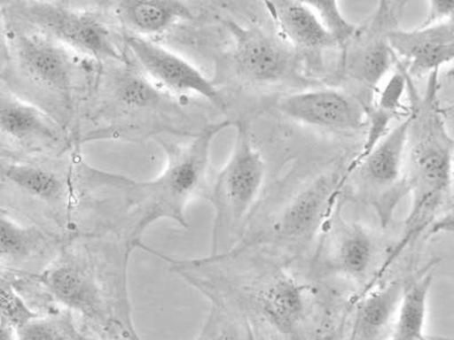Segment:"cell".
Segmentation results:
<instances>
[{
    "label": "cell",
    "mask_w": 454,
    "mask_h": 340,
    "mask_svg": "<svg viewBox=\"0 0 454 340\" xmlns=\"http://www.w3.org/2000/svg\"><path fill=\"white\" fill-rule=\"evenodd\" d=\"M439 90V72L428 76L423 95L417 91L411 76L409 78L412 120L409 129L404 175L409 194H411V209L404 221L403 236L364 287V294L374 290L405 249L425 230L431 229L451 191L454 140L445 124Z\"/></svg>",
    "instance_id": "1"
},
{
    "label": "cell",
    "mask_w": 454,
    "mask_h": 340,
    "mask_svg": "<svg viewBox=\"0 0 454 340\" xmlns=\"http://www.w3.org/2000/svg\"><path fill=\"white\" fill-rule=\"evenodd\" d=\"M235 127L230 120L206 124L192 141L184 144L160 142L166 153V166L155 180L133 182L121 177L129 189L145 198V210L133 234V244L139 242L145 228L160 218H169L186 225L185 209L193 197L208 191L210 148L215 137L224 129Z\"/></svg>",
    "instance_id": "2"
},
{
    "label": "cell",
    "mask_w": 454,
    "mask_h": 340,
    "mask_svg": "<svg viewBox=\"0 0 454 340\" xmlns=\"http://www.w3.org/2000/svg\"><path fill=\"white\" fill-rule=\"evenodd\" d=\"M3 42L8 64L23 82L54 100L67 125L82 88L95 85L92 68L99 64L34 28L24 31L13 23H3Z\"/></svg>",
    "instance_id": "3"
},
{
    "label": "cell",
    "mask_w": 454,
    "mask_h": 340,
    "mask_svg": "<svg viewBox=\"0 0 454 340\" xmlns=\"http://www.w3.org/2000/svg\"><path fill=\"white\" fill-rule=\"evenodd\" d=\"M27 27L50 36L73 51L103 65L128 63L129 56L124 42L117 36L98 15L59 3H24L14 6Z\"/></svg>",
    "instance_id": "4"
},
{
    "label": "cell",
    "mask_w": 454,
    "mask_h": 340,
    "mask_svg": "<svg viewBox=\"0 0 454 340\" xmlns=\"http://www.w3.org/2000/svg\"><path fill=\"white\" fill-rule=\"evenodd\" d=\"M235 128L233 151L209 191L215 212L214 242L223 229L238 227L248 217L265 183V160L254 147L248 128L242 121H235Z\"/></svg>",
    "instance_id": "5"
},
{
    "label": "cell",
    "mask_w": 454,
    "mask_h": 340,
    "mask_svg": "<svg viewBox=\"0 0 454 340\" xmlns=\"http://www.w3.org/2000/svg\"><path fill=\"white\" fill-rule=\"evenodd\" d=\"M232 36L230 58L238 79L257 87L307 81L297 51L282 38L257 26L223 19Z\"/></svg>",
    "instance_id": "6"
},
{
    "label": "cell",
    "mask_w": 454,
    "mask_h": 340,
    "mask_svg": "<svg viewBox=\"0 0 454 340\" xmlns=\"http://www.w3.org/2000/svg\"><path fill=\"white\" fill-rule=\"evenodd\" d=\"M412 113L391 129L344 182L354 181L356 193L379 214L383 228L390 224L400 201L409 194L404 167Z\"/></svg>",
    "instance_id": "7"
},
{
    "label": "cell",
    "mask_w": 454,
    "mask_h": 340,
    "mask_svg": "<svg viewBox=\"0 0 454 340\" xmlns=\"http://www.w3.org/2000/svg\"><path fill=\"white\" fill-rule=\"evenodd\" d=\"M404 3L380 2L368 19L340 55L336 79L348 80L363 90L374 92L392 68L397 57L390 43V35L399 27Z\"/></svg>",
    "instance_id": "8"
},
{
    "label": "cell",
    "mask_w": 454,
    "mask_h": 340,
    "mask_svg": "<svg viewBox=\"0 0 454 340\" xmlns=\"http://www.w3.org/2000/svg\"><path fill=\"white\" fill-rule=\"evenodd\" d=\"M123 42L129 58L161 91L170 97H198L223 112L229 108L216 85L188 59L141 36L125 35Z\"/></svg>",
    "instance_id": "9"
},
{
    "label": "cell",
    "mask_w": 454,
    "mask_h": 340,
    "mask_svg": "<svg viewBox=\"0 0 454 340\" xmlns=\"http://www.w3.org/2000/svg\"><path fill=\"white\" fill-rule=\"evenodd\" d=\"M67 128L50 112L6 87L0 96V133L3 149L12 151L51 153L68 144Z\"/></svg>",
    "instance_id": "10"
},
{
    "label": "cell",
    "mask_w": 454,
    "mask_h": 340,
    "mask_svg": "<svg viewBox=\"0 0 454 340\" xmlns=\"http://www.w3.org/2000/svg\"><path fill=\"white\" fill-rule=\"evenodd\" d=\"M278 112L297 123L332 132L354 133L366 127L362 100L334 88L311 89L283 97Z\"/></svg>",
    "instance_id": "11"
},
{
    "label": "cell",
    "mask_w": 454,
    "mask_h": 340,
    "mask_svg": "<svg viewBox=\"0 0 454 340\" xmlns=\"http://www.w3.org/2000/svg\"><path fill=\"white\" fill-rule=\"evenodd\" d=\"M342 174L331 172L314 178L291 198L275 218L271 235L282 241H309L326 222L339 200Z\"/></svg>",
    "instance_id": "12"
},
{
    "label": "cell",
    "mask_w": 454,
    "mask_h": 340,
    "mask_svg": "<svg viewBox=\"0 0 454 340\" xmlns=\"http://www.w3.org/2000/svg\"><path fill=\"white\" fill-rule=\"evenodd\" d=\"M279 34L301 59L308 74L323 71L324 55L338 50L336 43L307 2L278 0L266 2Z\"/></svg>",
    "instance_id": "13"
},
{
    "label": "cell",
    "mask_w": 454,
    "mask_h": 340,
    "mask_svg": "<svg viewBox=\"0 0 454 340\" xmlns=\"http://www.w3.org/2000/svg\"><path fill=\"white\" fill-rule=\"evenodd\" d=\"M92 267L80 255L67 253L36 278L55 299L84 319L103 321V295Z\"/></svg>",
    "instance_id": "14"
},
{
    "label": "cell",
    "mask_w": 454,
    "mask_h": 340,
    "mask_svg": "<svg viewBox=\"0 0 454 340\" xmlns=\"http://www.w3.org/2000/svg\"><path fill=\"white\" fill-rule=\"evenodd\" d=\"M390 43L411 78L431 75L454 62V19L415 30L393 31Z\"/></svg>",
    "instance_id": "15"
},
{
    "label": "cell",
    "mask_w": 454,
    "mask_h": 340,
    "mask_svg": "<svg viewBox=\"0 0 454 340\" xmlns=\"http://www.w3.org/2000/svg\"><path fill=\"white\" fill-rule=\"evenodd\" d=\"M113 15L128 35L149 39L196 18L192 6L176 0H125L113 6Z\"/></svg>",
    "instance_id": "16"
},
{
    "label": "cell",
    "mask_w": 454,
    "mask_h": 340,
    "mask_svg": "<svg viewBox=\"0 0 454 340\" xmlns=\"http://www.w3.org/2000/svg\"><path fill=\"white\" fill-rule=\"evenodd\" d=\"M408 282L396 279L360 298L350 340H390Z\"/></svg>",
    "instance_id": "17"
},
{
    "label": "cell",
    "mask_w": 454,
    "mask_h": 340,
    "mask_svg": "<svg viewBox=\"0 0 454 340\" xmlns=\"http://www.w3.org/2000/svg\"><path fill=\"white\" fill-rule=\"evenodd\" d=\"M263 317L279 333L294 335L301 326L307 310V289L290 274L279 271L258 293Z\"/></svg>",
    "instance_id": "18"
},
{
    "label": "cell",
    "mask_w": 454,
    "mask_h": 340,
    "mask_svg": "<svg viewBox=\"0 0 454 340\" xmlns=\"http://www.w3.org/2000/svg\"><path fill=\"white\" fill-rule=\"evenodd\" d=\"M2 183L32 200L51 205H62L71 196L67 178L34 161L3 159Z\"/></svg>",
    "instance_id": "19"
},
{
    "label": "cell",
    "mask_w": 454,
    "mask_h": 340,
    "mask_svg": "<svg viewBox=\"0 0 454 340\" xmlns=\"http://www.w3.org/2000/svg\"><path fill=\"white\" fill-rule=\"evenodd\" d=\"M376 255V240L367 228L359 224L342 226L333 250V263L340 274L364 282L374 268Z\"/></svg>",
    "instance_id": "20"
},
{
    "label": "cell",
    "mask_w": 454,
    "mask_h": 340,
    "mask_svg": "<svg viewBox=\"0 0 454 340\" xmlns=\"http://www.w3.org/2000/svg\"><path fill=\"white\" fill-rule=\"evenodd\" d=\"M434 263L408 282L390 340H441L425 334L427 301L434 277Z\"/></svg>",
    "instance_id": "21"
},
{
    "label": "cell",
    "mask_w": 454,
    "mask_h": 340,
    "mask_svg": "<svg viewBox=\"0 0 454 340\" xmlns=\"http://www.w3.org/2000/svg\"><path fill=\"white\" fill-rule=\"evenodd\" d=\"M46 236L35 227L19 224L5 210L0 214V258L3 265L27 260L40 252Z\"/></svg>",
    "instance_id": "22"
},
{
    "label": "cell",
    "mask_w": 454,
    "mask_h": 340,
    "mask_svg": "<svg viewBox=\"0 0 454 340\" xmlns=\"http://www.w3.org/2000/svg\"><path fill=\"white\" fill-rule=\"evenodd\" d=\"M307 4L318 15L320 22L333 38L340 55L343 54L355 38L358 26L348 21L340 12V3L335 0H307Z\"/></svg>",
    "instance_id": "23"
},
{
    "label": "cell",
    "mask_w": 454,
    "mask_h": 340,
    "mask_svg": "<svg viewBox=\"0 0 454 340\" xmlns=\"http://www.w3.org/2000/svg\"><path fill=\"white\" fill-rule=\"evenodd\" d=\"M13 333L15 340H78L70 323L55 315H40Z\"/></svg>",
    "instance_id": "24"
},
{
    "label": "cell",
    "mask_w": 454,
    "mask_h": 340,
    "mask_svg": "<svg viewBox=\"0 0 454 340\" xmlns=\"http://www.w3.org/2000/svg\"><path fill=\"white\" fill-rule=\"evenodd\" d=\"M40 317L35 310L27 305L26 299L15 290L12 282L5 277L2 279V320L3 326L15 331L20 327L30 322L31 320Z\"/></svg>",
    "instance_id": "25"
},
{
    "label": "cell",
    "mask_w": 454,
    "mask_h": 340,
    "mask_svg": "<svg viewBox=\"0 0 454 340\" xmlns=\"http://www.w3.org/2000/svg\"><path fill=\"white\" fill-rule=\"evenodd\" d=\"M454 19V0H431L428 11L419 27H427Z\"/></svg>",
    "instance_id": "26"
},
{
    "label": "cell",
    "mask_w": 454,
    "mask_h": 340,
    "mask_svg": "<svg viewBox=\"0 0 454 340\" xmlns=\"http://www.w3.org/2000/svg\"><path fill=\"white\" fill-rule=\"evenodd\" d=\"M442 233H454V212H450L440 220H436L431 229L428 230V236Z\"/></svg>",
    "instance_id": "27"
},
{
    "label": "cell",
    "mask_w": 454,
    "mask_h": 340,
    "mask_svg": "<svg viewBox=\"0 0 454 340\" xmlns=\"http://www.w3.org/2000/svg\"><path fill=\"white\" fill-rule=\"evenodd\" d=\"M452 109H454V104H453V106H452Z\"/></svg>",
    "instance_id": "28"
}]
</instances>
